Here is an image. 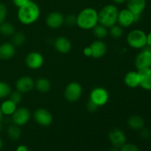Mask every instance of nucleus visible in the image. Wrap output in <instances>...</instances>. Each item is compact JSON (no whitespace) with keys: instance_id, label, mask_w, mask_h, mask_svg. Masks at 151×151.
Instances as JSON below:
<instances>
[{"instance_id":"43","label":"nucleus","mask_w":151,"mask_h":151,"mask_svg":"<svg viewBox=\"0 0 151 151\" xmlns=\"http://www.w3.org/2000/svg\"><path fill=\"white\" fill-rule=\"evenodd\" d=\"M2 140H1V139L0 138V150L1 149V147H2Z\"/></svg>"},{"instance_id":"25","label":"nucleus","mask_w":151,"mask_h":151,"mask_svg":"<svg viewBox=\"0 0 151 151\" xmlns=\"http://www.w3.org/2000/svg\"><path fill=\"white\" fill-rule=\"evenodd\" d=\"M93 34L97 39L102 40L106 38L109 35V29L103 25L100 24H97L95 27L92 29Z\"/></svg>"},{"instance_id":"7","label":"nucleus","mask_w":151,"mask_h":151,"mask_svg":"<svg viewBox=\"0 0 151 151\" xmlns=\"http://www.w3.org/2000/svg\"><path fill=\"white\" fill-rule=\"evenodd\" d=\"M89 100L98 107H101L109 102V94L103 87H95L90 92Z\"/></svg>"},{"instance_id":"12","label":"nucleus","mask_w":151,"mask_h":151,"mask_svg":"<svg viewBox=\"0 0 151 151\" xmlns=\"http://www.w3.org/2000/svg\"><path fill=\"white\" fill-rule=\"evenodd\" d=\"M35 87V81L32 78L29 76H23L16 81V91L22 94H25L32 91Z\"/></svg>"},{"instance_id":"1","label":"nucleus","mask_w":151,"mask_h":151,"mask_svg":"<svg viewBox=\"0 0 151 151\" xmlns=\"http://www.w3.org/2000/svg\"><path fill=\"white\" fill-rule=\"evenodd\" d=\"M41 15V10L38 4L29 1L22 7H19L17 17L19 22L24 25H30L38 21Z\"/></svg>"},{"instance_id":"38","label":"nucleus","mask_w":151,"mask_h":151,"mask_svg":"<svg viewBox=\"0 0 151 151\" xmlns=\"http://www.w3.org/2000/svg\"><path fill=\"white\" fill-rule=\"evenodd\" d=\"M16 151H28V148L25 145H20L17 147Z\"/></svg>"},{"instance_id":"30","label":"nucleus","mask_w":151,"mask_h":151,"mask_svg":"<svg viewBox=\"0 0 151 151\" xmlns=\"http://www.w3.org/2000/svg\"><path fill=\"white\" fill-rule=\"evenodd\" d=\"M9 99H10L11 101H13L14 103H16V105H18L22 102V94L18 91H13V92H11V94H10Z\"/></svg>"},{"instance_id":"33","label":"nucleus","mask_w":151,"mask_h":151,"mask_svg":"<svg viewBox=\"0 0 151 151\" xmlns=\"http://www.w3.org/2000/svg\"><path fill=\"white\" fill-rule=\"evenodd\" d=\"M120 151H140L139 148L137 145L131 143H125L124 145L119 148Z\"/></svg>"},{"instance_id":"9","label":"nucleus","mask_w":151,"mask_h":151,"mask_svg":"<svg viewBox=\"0 0 151 151\" xmlns=\"http://www.w3.org/2000/svg\"><path fill=\"white\" fill-rule=\"evenodd\" d=\"M31 117L29 109L25 107L19 108L11 116L12 122L13 124L19 126H23L29 121Z\"/></svg>"},{"instance_id":"39","label":"nucleus","mask_w":151,"mask_h":151,"mask_svg":"<svg viewBox=\"0 0 151 151\" xmlns=\"http://www.w3.org/2000/svg\"><path fill=\"white\" fill-rule=\"evenodd\" d=\"M146 45L151 47V32L147 34V44Z\"/></svg>"},{"instance_id":"37","label":"nucleus","mask_w":151,"mask_h":151,"mask_svg":"<svg viewBox=\"0 0 151 151\" xmlns=\"http://www.w3.org/2000/svg\"><path fill=\"white\" fill-rule=\"evenodd\" d=\"M83 54L84 55L86 56V57H91V51L89 47H86V48H84Z\"/></svg>"},{"instance_id":"34","label":"nucleus","mask_w":151,"mask_h":151,"mask_svg":"<svg viewBox=\"0 0 151 151\" xmlns=\"http://www.w3.org/2000/svg\"><path fill=\"white\" fill-rule=\"evenodd\" d=\"M139 136L142 139H147L150 138V132L147 128H142L141 130H139Z\"/></svg>"},{"instance_id":"27","label":"nucleus","mask_w":151,"mask_h":151,"mask_svg":"<svg viewBox=\"0 0 151 151\" xmlns=\"http://www.w3.org/2000/svg\"><path fill=\"white\" fill-rule=\"evenodd\" d=\"M26 41V36L22 32H16L12 35V44L15 47L22 46Z\"/></svg>"},{"instance_id":"44","label":"nucleus","mask_w":151,"mask_h":151,"mask_svg":"<svg viewBox=\"0 0 151 151\" xmlns=\"http://www.w3.org/2000/svg\"><path fill=\"white\" fill-rule=\"evenodd\" d=\"M1 129V122H0V131Z\"/></svg>"},{"instance_id":"31","label":"nucleus","mask_w":151,"mask_h":151,"mask_svg":"<svg viewBox=\"0 0 151 151\" xmlns=\"http://www.w3.org/2000/svg\"><path fill=\"white\" fill-rule=\"evenodd\" d=\"M64 24L68 26H73L77 24V16L70 14L64 17Z\"/></svg>"},{"instance_id":"41","label":"nucleus","mask_w":151,"mask_h":151,"mask_svg":"<svg viewBox=\"0 0 151 151\" xmlns=\"http://www.w3.org/2000/svg\"><path fill=\"white\" fill-rule=\"evenodd\" d=\"M109 151H120V150H119V147H114V146H112V147H111V148L109 149Z\"/></svg>"},{"instance_id":"15","label":"nucleus","mask_w":151,"mask_h":151,"mask_svg":"<svg viewBox=\"0 0 151 151\" xmlns=\"http://www.w3.org/2000/svg\"><path fill=\"white\" fill-rule=\"evenodd\" d=\"M91 51V57L95 59L103 58L107 52V47L104 41L102 40H96L89 45Z\"/></svg>"},{"instance_id":"29","label":"nucleus","mask_w":151,"mask_h":151,"mask_svg":"<svg viewBox=\"0 0 151 151\" xmlns=\"http://www.w3.org/2000/svg\"><path fill=\"white\" fill-rule=\"evenodd\" d=\"M109 34L114 38H119L122 36L123 29L119 24H114L109 28Z\"/></svg>"},{"instance_id":"19","label":"nucleus","mask_w":151,"mask_h":151,"mask_svg":"<svg viewBox=\"0 0 151 151\" xmlns=\"http://www.w3.org/2000/svg\"><path fill=\"white\" fill-rule=\"evenodd\" d=\"M140 77L139 86L147 91H151V68L139 70Z\"/></svg>"},{"instance_id":"10","label":"nucleus","mask_w":151,"mask_h":151,"mask_svg":"<svg viewBox=\"0 0 151 151\" xmlns=\"http://www.w3.org/2000/svg\"><path fill=\"white\" fill-rule=\"evenodd\" d=\"M44 57L38 52H30L25 58V63L27 66L33 70L40 69L44 64Z\"/></svg>"},{"instance_id":"22","label":"nucleus","mask_w":151,"mask_h":151,"mask_svg":"<svg viewBox=\"0 0 151 151\" xmlns=\"http://www.w3.org/2000/svg\"><path fill=\"white\" fill-rule=\"evenodd\" d=\"M0 109L2 112L3 115L5 116H12L16 110L17 109V105L13 103V101L7 99L4 100L0 105Z\"/></svg>"},{"instance_id":"3","label":"nucleus","mask_w":151,"mask_h":151,"mask_svg":"<svg viewBox=\"0 0 151 151\" xmlns=\"http://www.w3.org/2000/svg\"><path fill=\"white\" fill-rule=\"evenodd\" d=\"M119 9L115 4H106L98 12L99 24L109 28L117 24Z\"/></svg>"},{"instance_id":"36","label":"nucleus","mask_w":151,"mask_h":151,"mask_svg":"<svg viewBox=\"0 0 151 151\" xmlns=\"http://www.w3.org/2000/svg\"><path fill=\"white\" fill-rule=\"evenodd\" d=\"M29 1H30V0H12L13 4H14L16 7H17L18 8L24 6Z\"/></svg>"},{"instance_id":"21","label":"nucleus","mask_w":151,"mask_h":151,"mask_svg":"<svg viewBox=\"0 0 151 151\" xmlns=\"http://www.w3.org/2000/svg\"><path fill=\"white\" fill-rule=\"evenodd\" d=\"M128 127L134 131H139L145 127V120L139 115H131L127 121Z\"/></svg>"},{"instance_id":"18","label":"nucleus","mask_w":151,"mask_h":151,"mask_svg":"<svg viewBox=\"0 0 151 151\" xmlns=\"http://www.w3.org/2000/svg\"><path fill=\"white\" fill-rule=\"evenodd\" d=\"M146 0H127V9L134 15H142L146 7Z\"/></svg>"},{"instance_id":"4","label":"nucleus","mask_w":151,"mask_h":151,"mask_svg":"<svg viewBox=\"0 0 151 151\" xmlns=\"http://www.w3.org/2000/svg\"><path fill=\"white\" fill-rule=\"evenodd\" d=\"M127 43L131 48L142 50L147 44V34L141 29H133L127 35Z\"/></svg>"},{"instance_id":"24","label":"nucleus","mask_w":151,"mask_h":151,"mask_svg":"<svg viewBox=\"0 0 151 151\" xmlns=\"http://www.w3.org/2000/svg\"><path fill=\"white\" fill-rule=\"evenodd\" d=\"M15 32H16V29L13 24L5 22V21L0 24V34L1 35L6 37L12 36Z\"/></svg>"},{"instance_id":"42","label":"nucleus","mask_w":151,"mask_h":151,"mask_svg":"<svg viewBox=\"0 0 151 151\" xmlns=\"http://www.w3.org/2000/svg\"><path fill=\"white\" fill-rule=\"evenodd\" d=\"M3 116H4V115H3L2 112H1V109H0V122H1V120H2V118H3Z\"/></svg>"},{"instance_id":"8","label":"nucleus","mask_w":151,"mask_h":151,"mask_svg":"<svg viewBox=\"0 0 151 151\" xmlns=\"http://www.w3.org/2000/svg\"><path fill=\"white\" fill-rule=\"evenodd\" d=\"M33 117L37 124L44 127L50 125L52 122L53 116L50 111L44 108L36 109L34 112Z\"/></svg>"},{"instance_id":"28","label":"nucleus","mask_w":151,"mask_h":151,"mask_svg":"<svg viewBox=\"0 0 151 151\" xmlns=\"http://www.w3.org/2000/svg\"><path fill=\"white\" fill-rule=\"evenodd\" d=\"M12 90L10 85L4 81H0V99H5L9 97Z\"/></svg>"},{"instance_id":"5","label":"nucleus","mask_w":151,"mask_h":151,"mask_svg":"<svg viewBox=\"0 0 151 151\" xmlns=\"http://www.w3.org/2000/svg\"><path fill=\"white\" fill-rule=\"evenodd\" d=\"M134 66L137 71L151 68V47L146 45L137 54L134 60Z\"/></svg>"},{"instance_id":"40","label":"nucleus","mask_w":151,"mask_h":151,"mask_svg":"<svg viewBox=\"0 0 151 151\" xmlns=\"http://www.w3.org/2000/svg\"><path fill=\"white\" fill-rule=\"evenodd\" d=\"M114 3L117 4H123V3H125L127 1V0H112Z\"/></svg>"},{"instance_id":"17","label":"nucleus","mask_w":151,"mask_h":151,"mask_svg":"<svg viewBox=\"0 0 151 151\" xmlns=\"http://www.w3.org/2000/svg\"><path fill=\"white\" fill-rule=\"evenodd\" d=\"M16 54V47L10 42L0 44V60H10Z\"/></svg>"},{"instance_id":"16","label":"nucleus","mask_w":151,"mask_h":151,"mask_svg":"<svg viewBox=\"0 0 151 151\" xmlns=\"http://www.w3.org/2000/svg\"><path fill=\"white\" fill-rule=\"evenodd\" d=\"M54 47L56 51L61 54H67L72 50V43L66 37L60 36L55 39Z\"/></svg>"},{"instance_id":"11","label":"nucleus","mask_w":151,"mask_h":151,"mask_svg":"<svg viewBox=\"0 0 151 151\" xmlns=\"http://www.w3.org/2000/svg\"><path fill=\"white\" fill-rule=\"evenodd\" d=\"M109 139L112 146L120 148L126 143V136L125 133L119 128H114L109 133Z\"/></svg>"},{"instance_id":"35","label":"nucleus","mask_w":151,"mask_h":151,"mask_svg":"<svg viewBox=\"0 0 151 151\" xmlns=\"http://www.w3.org/2000/svg\"><path fill=\"white\" fill-rule=\"evenodd\" d=\"M98 108H99L98 106H97L96 104H94L93 102H91L90 100H88V103H87V105H86V109L88 111L94 112L97 110V109H98Z\"/></svg>"},{"instance_id":"23","label":"nucleus","mask_w":151,"mask_h":151,"mask_svg":"<svg viewBox=\"0 0 151 151\" xmlns=\"http://www.w3.org/2000/svg\"><path fill=\"white\" fill-rule=\"evenodd\" d=\"M51 82L46 78H38L35 81V88L41 93H47L51 89Z\"/></svg>"},{"instance_id":"13","label":"nucleus","mask_w":151,"mask_h":151,"mask_svg":"<svg viewBox=\"0 0 151 151\" xmlns=\"http://www.w3.org/2000/svg\"><path fill=\"white\" fill-rule=\"evenodd\" d=\"M46 24L51 29H58L64 24V16L60 12H51L47 15Z\"/></svg>"},{"instance_id":"6","label":"nucleus","mask_w":151,"mask_h":151,"mask_svg":"<svg viewBox=\"0 0 151 151\" xmlns=\"http://www.w3.org/2000/svg\"><path fill=\"white\" fill-rule=\"evenodd\" d=\"M64 97L68 102L75 103L80 100L83 94V87L79 83L71 82L66 86L64 90Z\"/></svg>"},{"instance_id":"14","label":"nucleus","mask_w":151,"mask_h":151,"mask_svg":"<svg viewBox=\"0 0 151 151\" xmlns=\"http://www.w3.org/2000/svg\"><path fill=\"white\" fill-rule=\"evenodd\" d=\"M135 23V16L128 9H123L119 11L117 18V24L122 28L131 27Z\"/></svg>"},{"instance_id":"20","label":"nucleus","mask_w":151,"mask_h":151,"mask_svg":"<svg viewBox=\"0 0 151 151\" xmlns=\"http://www.w3.org/2000/svg\"><path fill=\"white\" fill-rule=\"evenodd\" d=\"M124 82L127 86L131 88L139 86L140 77L138 71H130L126 73L124 78Z\"/></svg>"},{"instance_id":"32","label":"nucleus","mask_w":151,"mask_h":151,"mask_svg":"<svg viewBox=\"0 0 151 151\" xmlns=\"http://www.w3.org/2000/svg\"><path fill=\"white\" fill-rule=\"evenodd\" d=\"M7 15V8L3 3H0V24L5 21Z\"/></svg>"},{"instance_id":"26","label":"nucleus","mask_w":151,"mask_h":151,"mask_svg":"<svg viewBox=\"0 0 151 151\" xmlns=\"http://www.w3.org/2000/svg\"><path fill=\"white\" fill-rule=\"evenodd\" d=\"M7 136L9 138L12 140H17L20 138L22 131H21L20 126L16 125L15 124H12L7 128Z\"/></svg>"},{"instance_id":"2","label":"nucleus","mask_w":151,"mask_h":151,"mask_svg":"<svg viewBox=\"0 0 151 151\" xmlns=\"http://www.w3.org/2000/svg\"><path fill=\"white\" fill-rule=\"evenodd\" d=\"M99 23L98 11L92 7L84 8L77 15L78 27L84 30L92 29Z\"/></svg>"}]
</instances>
